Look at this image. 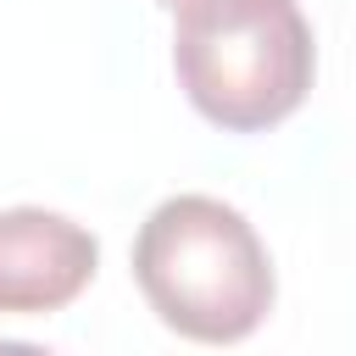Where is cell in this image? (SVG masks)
Masks as SVG:
<instances>
[{
  "instance_id": "obj_4",
  "label": "cell",
  "mask_w": 356,
  "mask_h": 356,
  "mask_svg": "<svg viewBox=\"0 0 356 356\" xmlns=\"http://www.w3.org/2000/svg\"><path fill=\"white\" fill-rule=\"evenodd\" d=\"M161 6H167V11H178V6H189V0H161Z\"/></svg>"
},
{
  "instance_id": "obj_1",
  "label": "cell",
  "mask_w": 356,
  "mask_h": 356,
  "mask_svg": "<svg viewBox=\"0 0 356 356\" xmlns=\"http://www.w3.org/2000/svg\"><path fill=\"white\" fill-rule=\"evenodd\" d=\"M134 284L195 345H239L273 312V261L245 211L217 195H172L134 234Z\"/></svg>"
},
{
  "instance_id": "obj_3",
  "label": "cell",
  "mask_w": 356,
  "mask_h": 356,
  "mask_svg": "<svg viewBox=\"0 0 356 356\" xmlns=\"http://www.w3.org/2000/svg\"><path fill=\"white\" fill-rule=\"evenodd\" d=\"M100 267V245L83 222L11 206L0 211V317H44L72 306Z\"/></svg>"
},
{
  "instance_id": "obj_2",
  "label": "cell",
  "mask_w": 356,
  "mask_h": 356,
  "mask_svg": "<svg viewBox=\"0 0 356 356\" xmlns=\"http://www.w3.org/2000/svg\"><path fill=\"white\" fill-rule=\"evenodd\" d=\"M172 72L222 134H267L312 89V22L295 0H189L172 11Z\"/></svg>"
}]
</instances>
